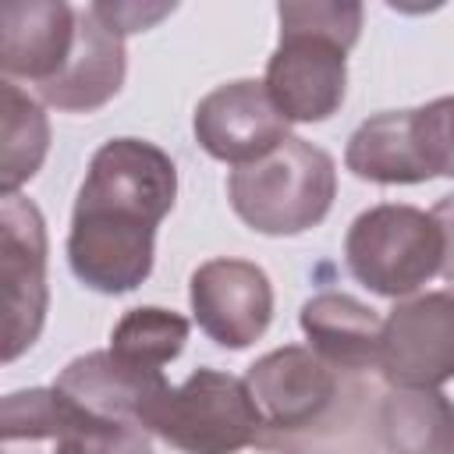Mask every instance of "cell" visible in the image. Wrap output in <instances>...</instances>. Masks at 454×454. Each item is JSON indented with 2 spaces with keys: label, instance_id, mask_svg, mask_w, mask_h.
Returning <instances> with one entry per match:
<instances>
[{
  "label": "cell",
  "instance_id": "cell-1",
  "mask_svg": "<svg viewBox=\"0 0 454 454\" xmlns=\"http://www.w3.org/2000/svg\"><path fill=\"white\" fill-rule=\"evenodd\" d=\"M177 199L174 160L145 138L103 142L71 209V273L99 291H135L153 273V241Z\"/></svg>",
  "mask_w": 454,
  "mask_h": 454
},
{
  "label": "cell",
  "instance_id": "cell-2",
  "mask_svg": "<svg viewBox=\"0 0 454 454\" xmlns=\"http://www.w3.org/2000/svg\"><path fill=\"white\" fill-rule=\"evenodd\" d=\"M280 43L266 60V92L287 124H316L340 110L348 50L362 32V4H280Z\"/></svg>",
  "mask_w": 454,
  "mask_h": 454
},
{
  "label": "cell",
  "instance_id": "cell-3",
  "mask_svg": "<svg viewBox=\"0 0 454 454\" xmlns=\"http://www.w3.org/2000/svg\"><path fill=\"white\" fill-rule=\"evenodd\" d=\"M337 195L330 153L291 135L270 156L234 167L227 177L231 209L259 234L287 238L326 220Z\"/></svg>",
  "mask_w": 454,
  "mask_h": 454
},
{
  "label": "cell",
  "instance_id": "cell-4",
  "mask_svg": "<svg viewBox=\"0 0 454 454\" xmlns=\"http://www.w3.org/2000/svg\"><path fill=\"white\" fill-rule=\"evenodd\" d=\"M145 426L181 454H238L255 447L262 411L241 376L195 369L181 387H167L156 397Z\"/></svg>",
  "mask_w": 454,
  "mask_h": 454
},
{
  "label": "cell",
  "instance_id": "cell-5",
  "mask_svg": "<svg viewBox=\"0 0 454 454\" xmlns=\"http://www.w3.org/2000/svg\"><path fill=\"white\" fill-rule=\"evenodd\" d=\"M443 234L433 213L383 202L358 213L344 238V262L358 284L383 298H411L440 273Z\"/></svg>",
  "mask_w": 454,
  "mask_h": 454
},
{
  "label": "cell",
  "instance_id": "cell-6",
  "mask_svg": "<svg viewBox=\"0 0 454 454\" xmlns=\"http://www.w3.org/2000/svg\"><path fill=\"white\" fill-rule=\"evenodd\" d=\"M358 369H337L312 348L284 344L248 365V390L262 411L255 450L273 454L280 443L323 426L348 397Z\"/></svg>",
  "mask_w": 454,
  "mask_h": 454
},
{
  "label": "cell",
  "instance_id": "cell-7",
  "mask_svg": "<svg viewBox=\"0 0 454 454\" xmlns=\"http://www.w3.org/2000/svg\"><path fill=\"white\" fill-rule=\"evenodd\" d=\"M46 220L21 192L0 199V284H4V362L25 355L46 323Z\"/></svg>",
  "mask_w": 454,
  "mask_h": 454
},
{
  "label": "cell",
  "instance_id": "cell-8",
  "mask_svg": "<svg viewBox=\"0 0 454 454\" xmlns=\"http://www.w3.org/2000/svg\"><path fill=\"white\" fill-rule=\"evenodd\" d=\"M380 376L387 387H429L454 380V287L401 298L383 319Z\"/></svg>",
  "mask_w": 454,
  "mask_h": 454
},
{
  "label": "cell",
  "instance_id": "cell-9",
  "mask_svg": "<svg viewBox=\"0 0 454 454\" xmlns=\"http://www.w3.org/2000/svg\"><path fill=\"white\" fill-rule=\"evenodd\" d=\"M195 142L220 163L248 167L291 138L287 117L255 78H238L206 92L195 106Z\"/></svg>",
  "mask_w": 454,
  "mask_h": 454
},
{
  "label": "cell",
  "instance_id": "cell-10",
  "mask_svg": "<svg viewBox=\"0 0 454 454\" xmlns=\"http://www.w3.org/2000/svg\"><path fill=\"white\" fill-rule=\"evenodd\" d=\"M195 323L220 348H248L273 319V284L248 259H209L188 280Z\"/></svg>",
  "mask_w": 454,
  "mask_h": 454
},
{
  "label": "cell",
  "instance_id": "cell-11",
  "mask_svg": "<svg viewBox=\"0 0 454 454\" xmlns=\"http://www.w3.org/2000/svg\"><path fill=\"white\" fill-rule=\"evenodd\" d=\"M78 7L64 0H14L0 11L4 82L46 85L71 57Z\"/></svg>",
  "mask_w": 454,
  "mask_h": 454
},
{
  "label": "cell",
  "instance_id": "cell-12",
  "mask_svg": "<svg viewBox=\"0 0 454 454\" xmlns=\"http://www.w3.org/2000/svg\"><path fill=\"white\" fill-rule=\"evenodd\" d=\"M124 71H128L124 35H117L89 4V7H78L74 46H71L67 64L35 92L43 103L57 110L89 114L121 92Z\"/></svg>",
  "mask_w": 454,
  "mask_h": 454
},
{
  "label": "cell",
  "instance_id": "cell-13",
  "mask_svg": "<svg viewBox=\"0 0 454 454\" xmlns=\"http://www.w3.org/2000/svg\"><path fill=\"white\" fill-rule=\"evenodd\" d=\"M301 333L323 362L337 369L380 372L383 319L365 301L344 291H319L301 305Z\"/></svg>",
  "mask_w": 454,
  "mask_h": 454
},
{
  "label": "cell",
  "instance_id": "cell-14",
  "mask_svg": "<svg viewBox=\"0 0 454 454\" xmlns=\"http://www.w3.org/2000/svg\"><path fill=\"white\" fill-rule=\"evenodd\" d=\"M380 436L390 454H454V401L429 387H387Z\"/></svg>",
  "mask_w": 454,
  "mask_h": 454
},
{
  "label": "cell",
  "instance_id": "cell-15",
  "mask_svg": "<svg viewBox=\"0 0 454 454\" xmlns=\"http://www.w3.org/2000/svg\"><path fill=\"white\" fill-rule=\"evenodd\" d=\"M344 167L376 184H422L426 177L408 138V110H383L362 121L348 138Z\"/></svg>",
  "mask_w": 454,
  "mask_h": 454
},
{
  "label": "cell",
  "instance_id": "cell-16",
  "mask_svg": "<svg viewBox=\"0 0 454 454\" xmlns=\"http://www.w3.org/2000/svg\"><path fill=\"white\" fill-rule=\"evenodd\" d=\"M4 96V131H0V192L14 195L46 160L50 149V121L18 82L0 85Z\"/></svg>",
  "mask_w": 454,
  "mask_h": 454
},
{
  "label": "cell",
  "instance_id": "cell-17",
  "mask_svg": "<svg viewBox=\"0 0 454 454\" xmlns=\"http://www.w3.org/2000/svg\"><path fill=\"white\" fill-rule=\"evenodd\" d=\"M184 340H188V319L160 305L128 309L110 330L114 358L145 372H163V365L181 355Z\"/></svg>",
  "mask_w": 454,
  "mask_h": 454
},
{
  "label": "cell",
  "instance_id": "cell-18",
  "mask_svg": "<svg viewBox=\"0 0 454 454\" xmlns=\"http://www.w3.org/2000/svg\"><path fill=\"white\" fill-rule=\"evenodd\" d=\"M64 401L57 387L14 390L0 404V454H60Z\"/></svg>",
  "mask_w": 454,
  "mask_h": 454
},
{
  "label": "cell",
  "instance_id": "cell-19",
  "mask_svg": "<svg viewBox=\"0 0 454 454\" xmlns=\"http://www.w3.org/2000/svg\"><path fill=\"white\" fill-rule=\"evenodd\" d=\"M60 401H64L60 454H153V433L145 429V422L89 411L74 404L67 394H60Z\"/></svg>",
  "mask_w": 454,
  "mask_h": 454
},
{
  "label": "cell",
  "instance_id": "cell-20",
  "mask_svg": "<svg viewBox=\"0 0 454 454\" xmlns=\"http://www.w3.org/2000/svg\"><path fill=\"white\" fill-rule=\"evenodd\" d=\"M408 138L426 181L454 177V96L408 110Z\"/></svg>",
  "mask_w": 454,
  "mask_h": 454
},
{
  "label": "cell",
  "instance_id": "cell-21",
  "mask_svg": "<svg viewBox=\"0 0 454 454\" xmlns=\"http://www.w3.org/2000/svg\"><path fill=\"white\" fill-rule=\"evenodd\" d=\"M92 11L117 32V35H128V32H142L149 25H156L160 18H167L174 11V4H160V7H138V4H92Z\"/></svg>",
  "mask_w": 454,
  "mask_h": 454
},
{
  "label": "cell",
  "instance_id": "cell-22",
  "mask_svg": "<svg viewBox=\"0 0 454 454\" xmlns=\"http://www.w3.org/2000/svg\"><path fill=\"white\" fill-rule=\"evenodd\" d=\"M433 220L440 223V234H443V259H440V277L454 287V195H443L433 209Z\"/></svg>",
  "mask_w": 454,
  "mask_h": 454
}]
</instances>
